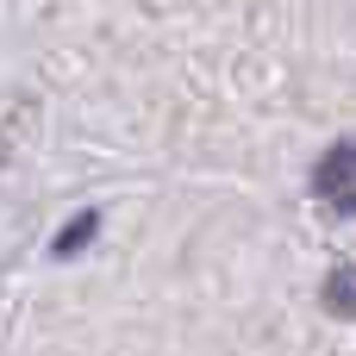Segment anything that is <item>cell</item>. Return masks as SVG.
<instances>
[{"mask_svg":"<svg viewBox=\"0 0 356 356\" xmlns=\"http://www.w3.org/2000/svg\"><path fill=\"white\" fill-rule=\"evenodd\" d=\"M313 194H319L338 219H350V213H356V144H350V138H338V144L319 156V169H313Z\"/></svg>","mask_w":356,"mask_h":356,"instance_id":"6da1fadb","label":"cell"},{"mask_svg":"<svg viewBox=\"0 0 356 356\" xmlns=\"http://www.w3.org/2000/svg\"><path fill=\"white\" fill-rule=\"evenodd\" d=\"M94 232H100V213L88 207V213H75L63 232H56V244H50V257H81L88 244H94Z\"/></svg>","mask_w":356,"mask_h":356,"instance_id":"7a4b0ae2","label":"cell"},{"mask_svg":"<svg viewBox=\"0 0 356 356\" xmlns=\"http://www.w3.org/2000/svg\"><path fill=\"white\" fill-rule=\"evenodd\" d=\"M350 269H338V275H332V288H325V307H332V313H338V319H350Z\"/></svg>","mask_w":356,"mask_h":356,"instance_id":"3957f363","label":"cell"}]
</instances>
